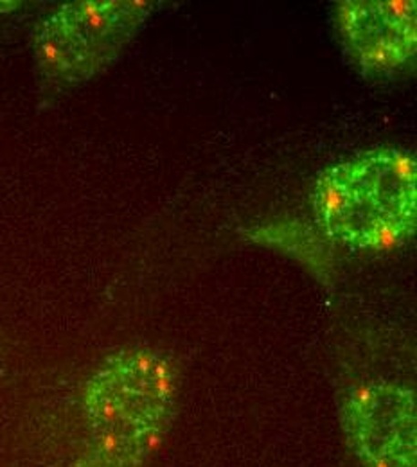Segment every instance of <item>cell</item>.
<instances>
[{
	"instance_id": "obj_1",
	"label": "cell",
	"mask_w": 417,
	"mask_h": 467,
	"mask_svg": "<svg viewBox=\"0 0 417 467\" xmlns=\"http://www.w3.org/2000/svg\"><path fill=\"white\" fill-rule=\"evenodd\" d=\"M177 378L162 350L139 346L109 356L85 383L87 444L70 467L144 466L175 419Z\"/></svg>"
},
{
	"instance_id": "obj_2",
	"label": "cell",
	"mask_w": 417,
	"mask_h": 467,
	"mask_svg": "<svg viewBox=\"0 0 417 467\" xmlns=\"http://www.w3.org/2000/svg\"><path fill=\"white\" fill-rule=\"evenodd\" d=\"M344 183L339 241L391 250L416 231V159L403 150L378 148L337 164Z\"/></svg>"
},
{
	"instance_id": "obj_3",
	"label": "cell",
	"mask_w": 417,
	"mask_h": 467,
	"mask_svg": "<svg viewBox=\"0 0 417 467\" xmlns=\"http://www.w3.org/2000/svg\"><path fill=\"white\" fill-rule=\"evenodd\" d=\"M155 2L81 0L61 5L35 29L33 49L40 72L58 83L92 78L133 38Z\"/></svg>"
},
{
	"instance_id": "obj_4",
	"label": "cell",
	"mask_w": 417,
	"mask_h": 467,
	"mask_svg": "<svg viewBox=\"0 0 417 467\" xmlns=\"http://www.w3.org/2000/svg\"><path fill=\"white\" fill-rule=\"evenodd\" d=\"M349 450L363 467H417L414 390L396 383H367L342 405Z\"/></svg>"
},
{
	"instance_id": "obj_5",
	"label": "cell",
	"mask_w": 417,
	"mask_h": 467,
	"mask_svg": "<svg viewBox=\"0 0 417 467\" xmlns=\"http://www.w3.org/2000/svg\"><path fill=\"white\" fill-rule=\"evenodd\" d=\"M340 29L367 74H387L416 53L414 0L340 2Z\"/></svg>"
}]
</instances>
